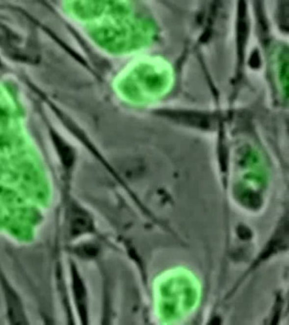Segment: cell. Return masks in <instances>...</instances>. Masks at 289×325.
<instances>
[{
    "label": "cell",
    "instance_id": "cell-3",
    "mask_svg": "<svg viewBox=\"0 0 289 325\" xmlns=\"http://www.w3.org/2000/svg\"><path fill=\"white\" fill-rule=\"evenodd\" d=\"M288 68H289V65H288V58H286V60L284 61L282 65V69H281V78H282L283 81V86H284V88H285V91L286 93H288V86H289V72H288Z\"/></svg>",
    "mask_w": 289,
    "mask_h": 325
},
{
    "label": "cell",
    "instance_id": "cell-1",
    "mask_svg": "<svg viewBox=\"0 0 289 325\" xmlns=\"http://www.w3.org/2000/svg\"><path fill=\"white\" fill-rule=\"evenodd\" d=\"M71 228L73 235H80L91 229V219L80 209H74L72 211Z\"/></svg>",
    "mask_w": 289,
    "mask_h": 325
},
{
    "label": "cell",
    "instance_id": "cell-2",
    "mask_svg": "<svg viewBox=\"0 0 289 325\" xmlns=\"http://www.w3.org/2000/svg\"><path fill=\"white\" fill-rule=\"evenodd\" d=\"M73 286H74L75 295L77 298V303L83 307V311H85L83 307L85 306V290L83 287V284L77 275V273H73Z\"/></svg>",
    "mask_w": 289,
    "mask_h": 325
}]
</instances>
